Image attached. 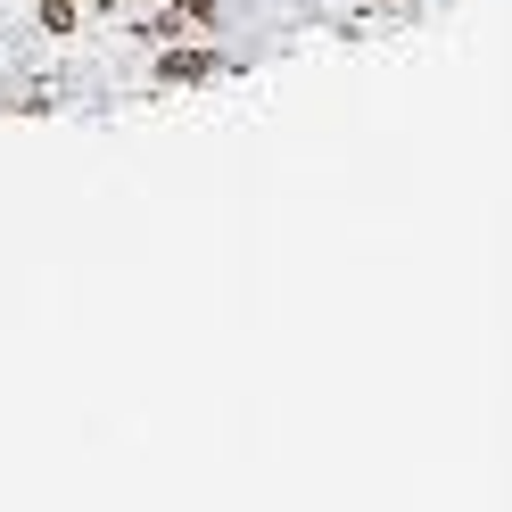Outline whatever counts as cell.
Instances as JSON below:
<instances>
[{"instance_id":"5","label":"cell","mask_w":512,"mask_h":512,"mask_svg":"<svg viewBox=\"0 0 512 512\" xmlns=\"http://www.w3.org/2000/svg\"><path fill=\"white\" fill-rule=\"evenodd\" d=\"M141 9H149V0H141Z\"/></svg>"},{"instance_id":"3","label":"cell","mask_w":512,"mask_h":512,"mask_svg":"<svg viewBox=\"0 0 512 512\" xmlns=\"http://www.w3.org/2000/svg\"><path fill=\"white\" fill-rule=\"evenodd\" d=\"M174 9H190V17H207V25H215V0H174Z\"/></svg>"},{"instance_id":"2","label":"cell","mask_w":512,"mask_h":512,"mask_svg":"<svg viewBox=\"0 0 512 512\" xmlns=\"http://www.w3.org/2000/svg\"><path fill=\"white\" fill-rule=\"evenodd\" d=\"M75 17H83V0H42V25H50V34H67Z\"/></svg>"},{"instance_id":"4","label":"cell","mask_w":512,"mask_h":512,"mask_svg":"<svg viewBox=\"0 0 512 512\" xmlns=\"http://www.w3.org/2000/svg\"><path fill=\"white\" fill-rule=\"evenodd\" d=\"M372 9H397V0H372Z\"/></svg>"},{"instance_id":"1","label":"cell","mask_w":512,"mask_h":512,"mask_svg":"<svg viewBox=\"0 0 512 512\" xmlns=\"http://www.w3.org/2000/svg\"><path fill=\"white\" fill-rule=\"evenodd\" d=\"M149 75H157V83H207V75H223V58H215V50H182V42H174Z\"/></svg>"}]
</instances>
